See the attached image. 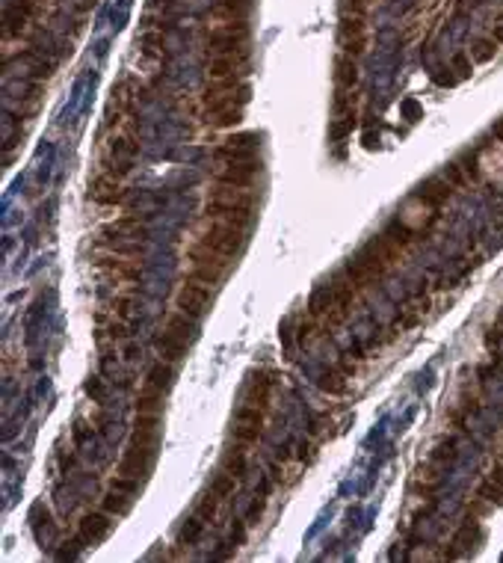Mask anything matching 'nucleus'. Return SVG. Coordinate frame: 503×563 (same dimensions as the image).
<instances>
[{
    "mask_svg": "<svg viewBox=\"0 0 503 563\" xmlns=\"http://www.w3.org/2000/svg\"><path fill=\"white\" fill-rule=\"evenodd\" d=\"M198 237H201V244H207L222 258H237L246 246V231L234 228L228 223H219V219H207V226L198 231Z\"/></svg>",
    "mask_w": 503,
    "mask_h": 563,
    "instance_id": "obj_1",
    "label": "nucleus"
},
{
    "mask_svg": "<svg viewBox=\"0 0 503 563\" xmlns=\"http://www.w3.org/2000/svg\"><path fill=\"white\" fill-rule=\"evenodd\" d=\"M210 303H214V291H210L207 285H198V282H187L181 288V294H178V308L196 320H201L210 312Z\"/></svg>",
    "mask_w": 503,
    "mask_h": 563,
    "instance_id": "obj_2",
    "label": "nucleus"
},
{
    "mask_svg": "<svg viewBox=\"0 0 503 563\" xmlns=\"http://www.w3.org/2000/svg\"><path fill=\"white\" fill-rule=\"evenodd\" d=\"M261 172V163L258 160H237V163H225V169L216 175V184H225V187H243V190H252L255 178Z\"/></svg>",
    "mask_w": 503,
    "mask_h": 563,
    "instance_id": "obj_3",
    "label": "nucleus"
},
{
    "mask_svg": "<svg viewBox=\"0 0 503 563\" xmlns=\"http://www.w3.org/2000/svg\"><path fill=\"white\" fill-rule=\"evenodd\" d=\"M110 531H113V516L107 510H92V513H83L80 516V525H77V534L83 537V543L95 546L101 539H107Z\"/></svg>",
    "mask_w": 503,
    "mask_h": 563,
    "instance_id": "obj_4",
    "label": "nucleus"
},
{
    "mask_svg": "<svg viewBox=\"0 0 503 563\" xmlns=\"http://www.w3.org/2000/svg\"><path fill=\"white\" fill-rule=\"evenodd\" d=\"M89 196H92L98 205H125V199L130 196V190L128 187H121L119 178H110V175L101 172L98 178L89 184Z\"/></svg>",
    "mask_w": 503,
    "mask_h": 563,
    "instance_id": "obj_5",
    "label": "nucleus"
},
{
    "mask_svg": "<svg viewBox=\"0 0 503 563\" xmlns=\"http://www.w3.org/2000/svg\"><path fill=\"white\" fill-rule=\"evenodd\" d=\"M154 457H157V451H145V448H128L125 457L119 460V474H130V478H139L145 480L154 469Z\"/></svg>",
    "mask_w": 503,
    "mask_h": 563,
    "instance_id": "obj_6",
    "label": "nucleus"
},
{
    "mask_svg": "<svg viewBox=\"0 0 503 563\" xmlns=\"http://www.w3.org/2000/svg\"><path fill=\"white\" fill-rule=\"evenodd\" d=\"M101 235H104L107 244H113V240H145L148 237V226L139 223V217H119L116 223H110L101 228Z\"/></svg>",
    "mask_w": 503,
    "mask_h": 563,
    "instance_id": "obj_7",
    "label": "nucleus"
},
{
    "mask_svg": "<svg viewBox=\"0 0 503 563\" xmlns=\"http://www.w3.org/2000/svg\"><path fill=\"white\" fill-rule=\"evenodd\" d=\"M210 202H219V205H228V208H249V211H255L258 196H255L252 190H243V187L216 184V190L210 193Z\"/></svg>",
    "mask_w": 503,
    "mask_h": 563,
    "instance_id": "obj_8",
    "label": "nucleus"
},
{
    "mask_svg": "<svg viewBox=\"0 0 503 563\" xmlns=\"http://www.w3.org/2000/svg\"><path fill=\"white\" fill-rule=\"evenodd\" d=\"M154 350H157L166 362L178 365V362H184V359H187V353H189V341L178 338L175 333H169V329H163V335L154 338Z\"/></svg>",
    "mask_w": 503,
    "mask_h": 563,
    "instance_id": "obj_9",
    "label": "nucleus"
},
{
    "mask_svg": "<svg viewBox=\"0 0 503 563\" xmlns=\"http://www.w3.org/2000/svg\"><path fill=\"white\" fill-rule=\"evenodd\" d=\"M175 380H178V368L166 359H160L157 365H151L148 373H145V385H151V389H157V392H169L175 385Z\"/></svg>",
    "mask_w": 503,
    "mask_h": 563,
    "instance_id": "obj_10",
    "label": "nucleus"
},
{
    "mask_svg": "<svg viewBox=\"0 0 503 563\" xmlns=\"http://www.w3.org/2000/svg\"><path fill=\"white\" fill-rule=\"evenodd\" d=\"M107 308H110V312H113L116 317H121V320H139L142 303H139L137 291H121V294H116L113 300L107 303Z\"/></svg>",
    "mask_w": 503,
    "mask_h": 563,
    "instance_id": "obj_11",
    "label": "nucleus"
},
{
    "mask_svg": "<svg viewBox=\"0 0 503 563\" xmlns=\"http://www.w3.org/2000/svg\"><path fill=\"white\" fill-rule=\"evenodd\" d=\"M231 267H216V264H193V270L187 273V282H198L207 285V288H216V285L225 282Z\"/></svg>",
    "mask_w": 503,
    "mask_h": 563,
    "instance_id": "obj_12",
    "label": "nucleus"
},
{
    "mask_svg": "<svg viewBox=\"0 0 503 563\" xmlns=\"http://www.w3.org/2000/svg\"><path fill=\"white\" fill-rule=\"evenodd\" d=\"M166 329H169V333H175L178 338H184V341H196L201 326H198L196 317H189V314H184L181 308H178L175 314L166 317Z\"/></svg>",
    "mask_w": 503,
    "mask_h": 563,
    "instance_id": "obj_13",
    "label": "nucleus"
},
{
    "mask_svg": "<svg viewBox=\"0 0 503 563\" xmlns=\"http://www.w3.org/2000/svg\"><path fill=\"white\" fill-rule=\"evenodd\" d=\"M137 412H148V415H163L166 410V392H157L151 385H142L139 394H137Z\"/></svg>",
    "mask_w": 503,
    "mask_h": 563,
    "instance_id": "obj_14",
    "label": "nucleus"
},
{
    "mask_svg": "<svg viewBox=\"0 0 503 563\" xmlns=\"http://www.w3.org/2000/svg\"><path fill=\"white\" fill-rule=\"evenodd\" d=\"M222 471L234 474V478H246V471H249V460H246V445L240 442H234V448H228L225 454H222Z\"/></svg>",
    "mask_w": 503,
    "mask_h": 563,
    "instance_id": "obj_15",
    "label": "nucleus"
},
{
    "mask_svg": "<svg viewBox=\"0 0 503 563\" xmlns=\"http://www.w3.org/2000/svg\"><path fill=\"white\" fill-rule=\"evenodd\" d=\"M450 190H453V187H450V181H447V178H427V181L420 184L418 196L423 199V202H429V205L438 208L441 202L450 199Z\"/></svg>",
    "mask_w": 503,
    "mask_h": 563,
    "instance_id": "obj_16",
    "label": "nucleus"
},
{
    "mask_svg": "<svg viewBox=\"0 0 503 563\" xmlns=\"http://www.w3.org/2000/svg\"><path fill=\"white\" fill-rule=\"evenodd\" d=\"M130 507H133V495H125L119 489H110L104 498H101V510H107L113 519H125L130 513Z\"/></svg>",
    "mask_w": 503,
    "mask_h": 563,
    "instance_id": "obj_17",
    "label": "nucleus"
},
{
    "mask_svg": "<svg viewBox=\"0 0 503 563\" xmlns=\"http://www.w3.org/2000/svg\"><path fill=\"white\" fill-rule=\"evenodd\" d=\"M107 249L119 258H128V261H139V258L148 255L145 240H113V244H107Z\"/></svg>",
    "mask_w": 503,
    "mask_h": 563,
    "instance_id": "obj_18",
    "label": "nucleus"
},
{
    "mask_svg": "<svg viewBox=\"0 0 503 563\" xmlns=\"http://www.w3.org/2000/svg\"><path fill=\"white\" fill-rule=\"evenodd\" d=\"M101 172L104 175H110V178H125V175H130L133 172V163L128 160V158H119V154H113V151H107L104 158H101Z\"/></svg>",
    "mask_w": 503,
    "mask_h": 563,
    "instance_id": "obj_19",
    "label": "nucleus"
},
{
    "mask_svg": "<svg viewBox=\"0 0 503 563\" xmlns=\"http://www.w3.org/2000/svg\"><path fill=\"white\" fill-rule=\"evenodd\" d=\"M205 525H207L205 519L193 513V519H187V522L178 528V546H193L196 539L201 537V531H205Z\"/></svg>",
    "mask_w": 503,
    "mask_h": 563,
    "instance_id": "obj_20",
    "label": "nucleus"
},
{
    "mask_svg": "<svg viewBox=\"0 0 503 563\" xmlns=\"http://www.w3.org/2000/svg\"><path fill=\"white\" fill-rule=\"evenodd\" d=\"M240 489V478H234V474H228V471H219L214 480H210V492L214 495H219L222 501L225 498H231L234 492Z\"/></svg>",
    "mask_w": 503,
    "mask_h": 563,
    "instance_id": "obj_21",
    "label": "nucleus"
},
{
    "mask_svg": "<svg viewBox=\"0 0 503 563\" xmlns=\"http://www.w3.org/2000/svg\"><path fill=\"white\" fill-rule=\"evenodd\" d=\"M219 495L214 492H207V495H201V501L196 504V516H201L207 525H216V513H219Z\"/></svg>",
    "mask_w": 503,
    "mask_h": 563,
    "instance_id": "obj_22",
    "label": "nucleus"
},
{
    "mask_svg": "<svg viewBox=\"0 0 503 563\" xmlns=\"http://www.w3.org/2000/svg\"><path fill=\"white\" fill-rule=\"evenodd\" d=\"M320 389L329 392V394H343V392H346V373L334 371V368L323 371V373H320Z\"/></svg>",
    "mask_w": 503,
    "mask_h": 563,
    "instance_id": "obj_23",
    "label": "nucleus"
},
{
    "mask_svg": "<svg viewBox=\"0 0 503 563\" xmlns=\"http://www.w3.org/2000/svg\"><path fill=\"white\" fill-rule=\"evenodd\" d=\"M234 421H237V424H252V427H264V421H266V410H261V406H252V403H246V406H240V410H237Z\"/></svg>",
    "mask_w": 503,
    "mask_h": 563,
    "instance_id": "obj_24",
    "label": "nucleus"
},
{
    "mask_svg": "<svg viewBox=\"0 0 503 563\" xmlns=\"http://www.w3.org/2000/svg\"><path fill=\"white\" fill-rule=\"evenodd\" d=\"M110 151L119 154V158H133V154H139V142L137 137H130V134H121V137H113V142H110Z\"/></svg>",
    "mask_w": 503,
    "mask_h": 563,
    "instance_id": "obj_25",
    "label": "nucleus"
},
{
    "mask_svg": "<svg viewBox=\"0 0 503 563\" xmlns=\"http://www.w3.org/2000/svg\"><path fill=\"white\" fill-rule=\"evenodd\" d=\"M130 445H133V448H145V451H157V445H160V430H133Z\"/></svg>",
    "mask_w": 503,
    "mask_h": 563,
    "instance_id": "obj_26",
    "label": "nucleus"
},
{
    "mask_svg": "<svg viewBox=\"0 0 503 563\" xmlns=\"http://www.w3.org/2000/svg\"><path fill=\"white\" fill-rule=\"evenodd\" d=\"M261 433H264V427H252V424H237L231 430L234 442H240V445H246V448H252L255 442L261 439Z\"/></svg>",
    "mask_w": 503,
    "mask_h": 563,
    "instance_id": "obj_27",
    "label": "nucleus"
},
{
    "mask_svg": "<svg viewBox=\"0 0 503 563\" xmlns=\"http://www.w3.org/2000/svg\"><path fill=\"white\" fill-rule=\"evenodd\" d=\"M110 489H119V492H125V495H139L142 480L139 478H130V474H116V478L110 480Z\"/></svg>",
    "mask_w": 503,
    "mask_h": 563,
    "instance_id": "obj_28",
    "label": "nucleus"
},
{
    "mask_svg": "<svg viewBox=\"0 0 503 563\" xmlns=\"http://www.w3.org/2000/svg\"><path fill=\"white\" fill-rule=\"evenodd\" d=\"M71 436H74V445L83 448V445H89V442H95V424L77 421V424L71 427Z\"/></svg>",
    "mask_w": 503,
    "mask_h": 563,
    "instance_id": "obj_29",
    "label": "nucleus"
},
{
    "mask_svg": "<svg viewBox=\"0 0 503 563\" xmlns=\"http://www.w3.org/2000/svg\"><path fill=\"white\" fill-rule=\"evenodd\" d=\"M240 119H243V113L240 110H234V107H228V110H219V113H214V122L216 128H231V125H240Z\"/></svg>",
    "mask_w": 503,
    "mask_h": 563,
    "instance_id": "obj_30",
    "label": "nucleus"
},
{
    "mask_svg": "<svg viewBox=\"0 0 503 563\" xmlns=\"http://www.w3.org/2000/svg\"><path fill=\"white\" fill-rule=\"evenodd\" d=\"M479 498L488 501V504L503 507V487H497L495 480H488V483H483V487H479Z\"/></svg>",
    "mask_w": 503,
    "mask_h": 563,
    "instance_id": "obj_31",
    "label": "nucleus"
},
{
    "mask_svg": "<svg viewBox=\"0 0 503 563\" xmlns=\"http://www.w3.org/2000/svg\"><path fill=\"white\" fill-rule=\"evenodd\" d=\"M163 415H148V412H137L133 418V430H160Z\"/></svg>",
    "mask_w": 503,
    "mask_h": 563,
    "instance_id": "obj_32",
    "label": "nucleus"
},
{
    "mask_svg": "<svg viewBox=\"0 0 503 563\" xmlns=\"http://www.w3.org/2000/svg\"><path fill=\"white\" fill-rule=\"evenodd\" d=\"M101 380H104V377L98 373V377H89V380L83 383V392L92 397L95 403H104V383H101Z\"/></svg>",
    "mask_w": 503,
    "mask_h": 563,
    "instance_id": "obj_33",
    "label": "nucleus"
},
{
    "mask_svg": "<svg viewBox=\"0 0 503 563\" xmlns=\"http://www.w3.org/2000/svg\"><path fill=\"white\" fill-rule=\"evenodd\" d=\"M246 525H249V522H246V519H243V522H234V525H231L228 539H225V543H228L231 548H240V546H246Z\"/></svg>",
    "mask_w": 503,
    "mask_h": 563,
    "instance_id": "obj_34",
    "label": "nucleus"
},
{
    "mask_svg": "<svg viewBox=\"0 0 503 563\" xmlns=\"http://www.w3.org/2000/svg\"><path fill=\"white\" fill-rule=\"evenodd\" d=\"M264 507H266V498H264V495H258V498L249 504V510H246V522H249V525H258L261 519H264Z\"/></svg>",
    "mask_w": 503,
    "mask_h": 563,
    "instance_id": "obj_35",
    "label": "nucleus"
},
{
    "mask_svg": "<svg viewBox=\"0 0 503 563\" xmlns=\"http://www.w3.org/2000/svg\"><path fill=\"white\" fill-rule=\"evenodd\" d=\"M53 466H57V471H62V474H69L74 466H77V457H74V451H60V454H57V462H53Z\"/></svg>",
    "mask_w": 503,
    "mask_h": 563,
    "instance_id": "obj_36",
    "label": "nucleus"
},
{
    "mask_svg": "<svg viewBox=\"0 0 503 563\" xmlns=\"http://www.w3.org/2000/svg\"><path fill=\"white\" fill-rule=\"evenodd\" d=\"M338 81L346 83V86H352L355 83V65L352 62H346V60H338Z\"/></svg>",
    "mask_w": 503,
    "mask_h": 563,
    "instance_id": "obj_37",
    "label": "nucleus"
},
{
    "mask_svg": "<svg viewBox=\"0 0 503 563\" xmlns=\"http://www.w3.org/2000/svg\"><path fill=\"white\" fill-rule=\"evenodd\" d=\"M314 457H317V445H314V442H308V439H302V442H299L296 460H299V462H311Z\"/></svg>",
    "mask_w": 503,
    "mask_h": 563,
    "instance_id": "obj_38",
    "label": "nucleus"
},
{
    "mask_svg": "<svg viewBox=\"0 0 503 563\" xmlns=\"http://www.w3.org/2000/svg\"><path fill=\"white\" fill-rule=\"evenodd\" d=\"M237 65H234V60H216V62H210V74L214 77H228Z\"/></svg>",
    "mask_w": 503,
    "mask_h": 563,
    "instance_id": "obj_39",
    "label": "nucleus"
},
{
    "mask_svg": "<svg viewBox=\"0 0 503 563\" xmlns=\"http://www.w3.org/2000/svg\"><path fill=\"white\" fill-rule=\"evenodd\" d=\"M121 356H125V362H139L142 350H139L137 341H125V350H121Z\"/></svg>",
    "mask_w": 503,
    "mask_h": 563,
    "instance_id": "obj_40",
    "label": "nucleus"
},
{
    "mask_svg": "<svg viewBox=\"0 0 503 563\" xmlns=\"http://www.w3.org/2000/svg\"><path fill=\"white\" fill-rule=\"evenodd\" d=\"M273 478H264L261 483H258V495H264V498H270V495H273Z\"/></svg>",
    "mask_w": 503,
    "mask_h": 563,
    "instance_id": "obj_41",
    "label": "nucleus"
},
{
    "mask_svg": "<svg viewBox=\"0 0 503 563\" xmlns=\"http://www.w3.org/2000/svg\"><path fill=\"white\" fill-rule=\"evenodd\" d=\"M491 480H495L497 487H503V462H500V466L491 469Z\"/></svg>",
    "mask_w": 503,
    "mask_h": 563,
    "instance_id": "obj_42",
    "label": "nucleus"
},
{
    "mask_svg": "<svg viewBox=\"0 0 503 563\" xmlns=\"http://www.w3.org/2000/svg\"><path fill=\"white\" fill-rule=\"evenodd\" d=\"M497 39H500V42H503V27H500V30H497Z\"/></svg>",
    "mask_w": 503,
    "mask_h": 563,
    "instance_id": "obj_43",
    "label": "nucleus"
}]
</instances>
